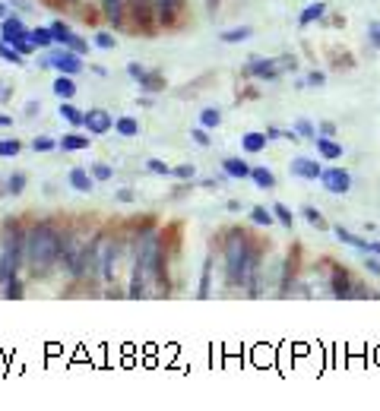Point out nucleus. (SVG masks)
<instances>
[{
    "label": "nucleus",
    "mask_w": 380,
    "mask_h": 411,
    "mask_svg": "<svg viewBox=\"0 0 380 411\" xmlns=\"http://www.w3.org/2000/svg\"><path fill=\"white\" fill-rule=\"evenodd\" d=\"M13 48H16V51H23L26 57H29V54L35 51V42H32V32H26V35H19L16 42H13Z\"/></svg>",
    "instance_id": "35"
},
{
    "label": "nucleus",
    "mask_w": 380,
    "mask_h": 411,
    "mask_svg": "<svg viewBox=\"0 0 380 411\" xmlns=\"http://www.w3.org/2000/svg\"><path fill=\"white\" fill-rule=\"evenodd\" d=\"M60 117H64L67 124H73V127H86V114L79 111V108H73L70 102L60 105Z\"/></svg>",
    "instance_id": "25"
},
{
    "label": "nucleus",
    "mask_w": 380,
    "mask_h": 411,
    "mask_svg": "<svg viewBox=\"0 0 380 411\" xmlns=\"http://www.w3.org/2000/svg\"><path fill=\"white\" fill-rule=\"evenodd\" d=\"M254 35V29L250 25H235V29H225L222 32V42H228V45H238V42H247V38Z\"/></svg>",
    "instance_id": "22"
},
{
    "label": "nucleus",
    "mask_w": 380,
    "mask_h": 411,
    "mask_svg": "<svg viewBox=\"0 0 380 411\" xmlns=\"http://www.w3.org/2000/svg\"><path fill=\"white\" fill-rule=\"evenodd\" d=\"M60 149L64 152H79V149H89V137L86 133H67L64 139H60Z\"/></svg>",
    "instance_id": "19"
},
{
    "label": "nucleus",
    "mask_w": 380,
    "mask_h": 411,
    "mask_svg": "<svg viewBox=\"0 0 380 411\" xmlns=\"http://www.w3.org/2000/svg\"><path fill=\"white\" fill-rule=\"evenodd\" d=\"M0 35H4V42H16L19 35H26V25H23V19L19 16H6V19H0Z\"/></svg>",
    "instance_id": "12"
},
{
    "label": "nucleus",
    "mask_w": 380,
    "mask_h": 411,
    "mask_svg": "<svg viewBox=\"0 0 380 411\" xmlns=\"http://www.w3.org/2000/svg\"><path fill=\"white\" fill-rule=\"evenodd\" d=\"M127 73H130L133 79H140V83L146 86L149 92H152V89H159V86H162V79H159V76H152V73H146L140 64H127Z\"/></svg>",
    "instance_id": "18"
},
{
    "label": "nucleus",
    "mask_w": 380,
    "mask_h": 411,
    "mask_svg": "<svg viewBox=\"0 0 380 411\" xmlns=\"http://www.w3.org/2000/svg\"><path fill=\"white\" fill-rule=\"evenodd\" d=\"M282 70H295V57H282V60H250L247 73L260 79H276Z\"/></svg>",
    "instance_id": "6"
},
{
    "label": "nucleus",
    "mask_w": 380,
    "mask_h": 411,
    "mask_svg": "<svg viewBox=\"0 0 380 411\" xmlns=\"http://www.w3.org/2000/svg\"><path fill=\"white\" fill-rule=\"evenodd\" d=\"M273 212H276V221H282L285 228H291V225H295V215H291V209H289V206L276 203V206H273Z\"/></svg>",
    "instance_id": "34"
},
{
    "label": "nucleus",
    "mask_w": 380,
    "mask_h": 411,
    "mask_svg": "<svg viewBox=\"0 0 380 411\" xmlns=\"http://www.w3.org/2000/svg\"><path fill=\"white\" fill-rule=\"evenodd\" d=\"M194 143H200V146H209V133H206V127H200V130H194Z\"/></svg>",
    "instance_id": "48"
},
{
    "label": "nucleus",
    "mask_w": 380,
    "mask_h": 411,
    "mask_svg": "<svg viewBox=\"0 0 380 411\" xmlns=\"http://www.w3.org/2000/svg\"><path fill=\"white\" fill-rule=\"evenodd\" d=\"M114 130H118L121 137H127V139L140 137V120L137 117H118V120H114Z\"/></svg>",
    "instance_id": "24"
},
{
    "label": "nucleus",
    "mask_w": 380,
    "mask_h": 411,
    "mask_svg": "<svg viewBox=\"0 0 380 411\" xmlns=\"http://www.w3.org/2000/svg\"><path fill=\"white\" fill-rule=\"evenodd\" d=\"M67 184H70L73 190H79V193H92L95 178H92V171H86V168H70V174H67Z\"/></svg>",
    "instance_id": "11"
},
{
    "label": "nucleus",
    "mask_w": 380,
    "mask_h": 411,
    "mask_svg": "<svg viewBox=\"0 0 380 411\" xmlns=\"http://www.w3.org/2000/svg\"><path fill=\"white\" fill-rule=\"evenodd\" d=\"M330 288H332V298H352V294H355V285H352V279H349L345 269H332Z\"/></svg>",
    "instance_id": "9"
},
{
    "label": "nucleus",
    "mask_w": 380,
    "mask_h": 411,
    "mask_svg": "<svg viewBox=\"0 0 380 411\" xmlns=\"http://www.w3.org/2000/svg\"><path fill=\"white\" fill-rule=\"evenodd\" d=\"M301 215H304V219H308V221H311V225H314V228H320V231H323V228H327V221H323L320 209H314V206H304V209H301Z\"/></svg>",
    "instance_id": "32"
},
{
    "label": "nucleus",
    "mask_w": 380,
    "mask_h": 411,
    "mask_svg": "<svg viewBox=\"0 0 380 411\" xmlns=\"http://www.w3.org/2000/svg\"><path fill=\"white\" fill-rule=\"evenodd\" d=\"M291 174H295V178H304V180H320L323 168L317 165L314 158H295L291 161Z\"/></svg>",
    "instance_id": "10"
},
{
    "label": "nucleus",
    "mask_w": 380,
    "mask_h": 411,
    "mask_svg": "<svg viewBox=\"0 0 380 411\" xmlns=\"http://www.w3.org/2000/svg\"><path fill=\"white\" fill-rule=\"evenodd\" d=\"M184 0H155V10H159V23L172 25L174 19H178V10Z\"/></svg>",
    "instance_id": "13"
},
{
    "label": "nucleus",
    "mask_w": 380,
    "mask_h": 411,
    "mask_svg": "<svg viewBox=\"0 0 380 411\" xmlns=\"http://www.w3.org/2000/svg\"><path fill=\"white\" fill-rule=\"evenodd\" d=\"M222 168H225V178H238V180L250 178V171H254L244 158H225V165H222Z\"/></svg>",
    "instance_id": "17"
},
{
    "label": "nucleus",
    "mask_w": 380,
    "mask_h": 411,
    "mask_svg": "<svg viewBox=\"0 0 380 411\" xmlns=\"http://www.w3.org/2000/svg\"><path fill=\"white\" fill-rule=\"evenodd\" d=\"M295 133H298V137H308V139H317V130H314V124H311V120H308V117H301V120H298V124H295Z\"/></svg>",
    "instance_id": "37"
},
{
    "label": "nucleus",
    "mask_w": 380,
    "mask_h": 411,
    "mask_svg": "<svg viewBox=\"0 0 380 411\" xmlns=\"http://www.w3.org/2000/svg\"><path fill=\"white\" fill-rule=\"evenodd\" d=\"M368 42L374 45V48H380V19H374V23H368Z\"/></svg>",
    "instance_id": "45"
},
{
    "label": "nucleus",
    "mask_w": 380,
    "mask_h": 411,
    "mask_svg": "<svg viewBox=\"0 0 380 411\" xmlns=\"http://www.w3.org/2000/svg\"><path fill=\"white\" fill-rule=\"evenodd\" d=\"M10 13H6V4H0V19H6Z\"/></svg>",
    "instance_id": "54"
},
{
    "label": "nucleus",
    "mask_w": 380,
    "mask_h": 411,
    "mask_svg": "<svg viewBox=\"0 0 380 411\" xmlns=\"http://www.w3.org/2000/svg\"><path fill=\"white\" fill-rule=\"evenodd\" d=\"M219 124H222L219 108H206V111L200 114V127H206V130H213V127H219Z\"/></svg>",
    "instance_id": "30"
},
{
    "label": "nucleus",
    "mask_w": 380,
    "mask_h": 411,
    "mask_svg": "<svg viewBox=\"0 0 380 411\" xmlns=\"http://www.w3.org/2000/svg\"><path fill=\"white\" fill-rule=\"evenodd\" d=\"M111 165H105V161H95V165H92V178L95 180H111Z\"/></svg>",
    "instance_id": "40"
},
{
    "label": "nucleus",
    "mask_w": 380,
    "mask_h": 411,
    "mask_svg": "<svg viewBox=\"0 0 380 411\" xmlns=\"http://www.w3.org/2000/svg\"><path fill=\"white\" fill-rule=\"evenodd\" d=\"M6 298H10V301H19V298H23V282H19L16 275H13V279L6 282Z\"/></svg>",
    "instance_id": "41"
},
{
    "label": "nucleus",
    "mask_w": 380,
    "mask_h": 411,
    "mask_svg": "<svg viewBox=\"0 0 380 411\" xmlns=\"http://www.w3.org/2000/svg\"><path fill=\"white\" fill-rule=\"evenodd\" d=\"M26 257V234L16 225H6L4 234V253H0V282H10L16 275L19 262Z\"/></svg>",
    "instance_id": "4"
},
{
    "label": "nucleus",
    "mask_w": 380,
    "mask_h": 411,
    "mask_svg": "<svg viewBox=\"0 0 380 411\" xmlns=\"http://www.w3.org/2000/svg\"><path fill=\"white\" fill-rule=\"evenodd\" d=\"M32 149H35V152H54V149H57V143H54L51 137H35V139H32Z\"/></svg>",
    "instance_id": "39"
},
{
    "label": "nucleus",
    "mask_w": 380,
    "mask_h": 411,
    "mask_svg": "<svg viewBox=\"0 0 380 411\" xmlns=\"http://www.w3.org/2000/svg\"><path fill=\"white\" fill-rule=\"evenodd\" d=\"M0 60H6V64H13V66H26V54L16 51L10 42H0Z\"/></svg>",
    "instance_id": "23"
},
{
    "label": "nucleus",
    "mask_w": 380,
    "mask_h": 411,
    "mask_svg": "<svg viewBox=\"0 0 380 411\" xmlns=\"http://www.w3.org/2000/svg\"><path fill=\"white\" fill-rule=\"evenodd\" d=\"M32 42H35V48H51L54 45L51 25H38V29H32Z\"/></svg>",
    "instance_id": "26"
},
{
    "label": "nucleus",
    "mask_w": 380,
    "mask_h": 411,
    "mask_svg": "<svg viewBox=\"0 0 380 411\" xmlns=\"http://www.w3.org/2000/svg\"><path fill=\"white\" fill-rule=\"evenodd\" d=\"M38 66H54L57 73H67V76H77L83 70V54L70 51V48H60V51H51L38 60Z\"/></svg>",
    "instance_id": "5"
},
{
    "label": "nucleus",
    "mask_w": 380,
    "mask_h": 411,
    "mask_svg": "<svg viewBox=\"0 0 380 411\" xmlns=\"http://www.w3.org/2000/svg\"><path fill=\"white\" fill-rule=\"evenodd\" d=\"M105 16L114 25H121V19H124V0H105Z\"/></svg>",
    "instance_id": "28"
},
{
    "label": "nucleus",
    "mask_w": 380,
    "mask_h": 411,
    "mask_svg": "<svg viewBox=\"0 0 380 411\" xmlns=\"http://www.w3.org/2000/svg\"><path fill=\"white\" fill-rule=\"evenodd\" d=\"M209 272H213V260H206V266H203V282H200V298H209Z\"/></svg>",
    "instance_id": "43"
},
{
    "label": "nucleus",
    "mask_w": 380,
    "mask_h": 411,
    "mask_svg": "<svg viewBox=\"0 0 380 411\" xmlns=\"http://www.w3.org/2000/svg\"><path fill=\"white\" fill-rule=\"evenodd\" d=\"M6 190H10L13 197H19V193L26 190V174H13V178L6 180Z\"/></svg>",
    "instance_id": "38"
},
{
    "label": "nucleus",
    "mask_w": 380,
    "mask_h": 411,
    "mask_svg": "<svg viewBox=\"0 0 380 411\" xmlns=\"http://www.w3.org/2000/svg\"><path fill=\"white\" fill-rule=\"evenodd\" d=\"M371 253H377V257H380V241H374V244H371Z\"/></svg>",
    "instance_id": "53"
},
{
    "label": "nucleus",
    "mask_w": 380,
    "mask_h": 411,
    "mask_svg": "<svg viewBox=\"0 0 380 411\" xmlns=\"http://www.w3.org/2000/svg\"><path fill=\"white\" fill-rule=\"evenodd\" d=\"M323 13H327V6H323V4H311L308 10H304L301 16H298V23H301V25H311V23H317V19H320Z\"/></svg>",
    "instance_id": "29"
},
{
    "label": "nucleus",
    "mask_w": 380,
    "mask_h": 411,
    "mask_svg": "<svg viewBox=\"0 0 380 411\" xmlns=\"http://www.w3.org/2000/svg\"><path fill=\"white\" fill-rule=\"evenodd\" d=\"M336 238H339V244H349V247L364 250V253H371V244H374V241H364V238H358V234H352L349 228H342V225L336 228Z\"/></svg>",
    "instance_id": "15"
},
{
    "label": "nucleus",
    "mask_w": 380,
    "mask_h": 411,
    "mask_svg": "<svg viewBox=\"0 0 380 411\" xmlns=\"http://www.w3.org/2000/svg\"><path fill=\"white\" fill-rule=\"evenodd\" d=\"M323 79H327V76H323V73H311V76H308V83H311V86H323Z\"/></svg>",
    "instance_id": "49"
},
{
    "label": "nucleus",
    "mask_w": 380,
    "mask_h": 411,
    "mask_svg": "<svg viewBox=\"0 0 380 411\" xmlns=\"http://www.w3.org/2000/svg\"><path fill=\"white\" fill-rule=\"evenodd\" d=\"M225 275L232 285H247L250 275H257V253L241 231H235L225 244Z\"/></svg>",
    "instance_id": "3"
},
{
    "label": "nucleus",
    "mask_w": 380,
    "mask_h": 411,
    "mask_svg": "<svg viewBox=\"0 0 380 411\" xmlns=\"http://www.w3.org/2000/svg\"><path fill=\"white\" fill-rule=\"evenodd\" d=\"M320 184L327 187L330 193H336V197H342V193H349V187H352V178H349V171H342V168H327V171L320 174Z\"/></svg>",
    "instance_id": "7"
},
{
    "label": "nucleus",
    "mask_w": 380,
    "mask_h": 411,
    "mask_svg": "<svg viewBox=\"0 0 380 411\" xmlns=\"http://www.w3.org/2000/svg\"><path fill=\"white\" fill-rule=\"evenodd\" d=\"M95 45H99V48H105V51H111L118 42H114V38L108 35V32H99V35H95Z\"/></svg>",
    "instance_id": "46"
},
{
    "label": "nucleus",
    "mask_w": 380,
    "mask_h": 411,
    "mask_svg": "<svg viewBox=\"0 0 380 411\" xmlns=\"http://www.w3.org/2000/svg\"><path fill=\"white\" fill-rule=\"evenodd\" d=\"M51 32H54V42H60V45H64L67 38L73 35V32H70V25H67L64 19H57V23H51Z\"/></svg>",
    "instance_id": "33"
},
{
    "label": "nucleus",
    "mask_w": 380,
    "mask_h": 411,
    "mask_svg": "<svg viewBox=\"0 0 380 411\" xmlns=\"http://www.w3.org/2000/svg\"><path fill=\"white\" fill-rule=\"evenodd\" d=\"M267 143H269L267 133H244V139H241L244 152H263V149H267Z\"/></svg>",
    "instance_id": "21"
},
{
    "label": "nucleus",
    "mask_w": 380,
    "mask_h": 411,
    "mask_svg": "<svg viewBox=\"0 0 380 411\" xmlns=\"http://www.w3.org/2000/svg\"><path fill=\"white\" fill-rule=\"evenodd\" d=\"M60 253H64V238H60V231L54 225H48V221L35 225L26 234V260H29V266H32V275H45L48 269L60 260Z\"/></svg>",
    "instance_id": "1"
},
{
    "label": "nucleus",
    "mask_w": 380,
    "mask_h": 411,
    "mask_svg": "<svg viewBox=\"0 0 380 411\" xmlns=\"http://www.w3.org/2000/svg\"><path fill=\"white\" fill-rule=\"evenodd\" d=\"M250 180H254L260 190H273V187H276V174L269 171V168H260V165L250 171Z\"/></svg>",
    "instance_id": "20"
},
{
    "label": "nucleus",
    "mask_w": 380,
    "mask_h": 411,
    "mask_svg": "<svg viewBox=\"0 0 380 411\" xmlns=\"http://www.w3.org/2000/svg\"><path fill=\"white\" fill-rule=\"evenodd\" d=\"M162 262H165V253H162V241L155 231H146L140 238V250H137V272H133V285H130V298H146V285L142 282L152 279L162 282Z\"/></svg>",
    "instance_id": "2"
},
{
    "label": "nucleus",
    "mask_w": 380,
    "mask_h": 411,
    "mask_svg": "<svg viewBox=\"0 0 380 411\" xmlns=\"http://www.w3.org/2000/svg\"><path fill=\"white\" fill-rule=\"evenodd\" d=\"M364 269H368L371 275H380V257H377V253H374V257L364 260Z\"/></svg>",
    "instance_id": "47"
},
{
    "label": "nucleus",
    "mask_w": 380,
    "mask_h": 411,
    "mask_svg": "<svg viewBox=\"0 0 380 411\" xmlns=\"http://www.w3.org/2000/svg\"><path fill=\"white\" fill-rule=\"evenodd\" d=\"M23 152V143L19 139H0V158H13V155Z\"/></svg>",
    "instance_id": "31"
},
{
    "label": "nucleus",
    "mask_w": 380,
    "mask_h": 411,
    "mask_svg": "<svg viewBox=\"0 0 380 411\" xmlns=\"http://www.w3.org/2000/svg\"><path fill=\"white\" fill-rule=\"evenodd\" d=\"M86 127H89V133L101 137V133H108L114 127V117L108 111H101V108H92V111H86Z\"/></svg>",
    "instance_id": "8"
},
{
    "label": "nucleus",
    "mask_w": 380,
    "mask_h": 411,
    "mask_svg": "<svg viewBox=\"0 0 380 411\" xmlns=\"http://www.w3.org/2000/svg\"><path fill=\"white\" fill-rule=\"evenodd\" d=\"M10 4H16L19 10H29V4H26V0H10Z\"/></svg>",
    "instance_id": "52"
},
{
    "label": "nucleus",
    "mask_w": 380,
    "mask_h": 411,
    "mask_svg": "<svg viewBox=\"0 0 380 411\" xmlns=\"http://www.w3.org/2000/svg\"><path fill=\"white\" fill-rule=\"evenodd\" d=\"M146 168H149V171H152V174H159V178H168V174L174 171V168H168L162 158H149V161H146Z\"/></svg>",
    "instance_id": "36"
},
{
    "label": "nucleus",
    "mask_w": 380,
    "mask_h": 411,
    "mask_svg": "<svg viewBox=\"0 0 380 411\" xmlns=\"http://www.w3.org/2000/svg\"><path fill=\"white\" fill-rule=\"evenodd\" d=\"M314 146H317V152L323 155V158H330V161H336V158H342V143H336V139H330V137H317L314 139Z\"/></svg>",
    "instance_id": "14"
},
{
    "label": "nucleus",
    "mask_w": 380,
    "mask_h": 411,
    "mask_svg": "<svg viewBox=\"0 0 380 411\" xmlns=\"http://www.w3.org/2000/svg\"><path fill=\"white\" fill-rule=\"evenodd\" d=\"M118 199H121V203H130V199H133V190H121Z\"/></svg>",
    "instance_id": "50"
},
{
    "label": "nucleus",
    "mask_w": 380,
    "mask_h": 411,
    "mask_svg": "<svg viewBox=\"0 0 380 411\" xmlns=\"http://www.w3.org/2000/svg\"><path fill=\"white\" fill-rule=\"evenodd\" d=\"M0 127H13V117H10V114H0Z\"/></svg>",
    "instance_id": "51"
},
{
    "label": "nucleus",
    "mask_w": 380,
    "mask_h": 411,
    "mask_svg": "<svg viewBox=\"0 0 380 411\" xmlns=\"http://www.w3.org/2000/svg\"><path fill=\"white\" fill-rule=\"evenodd\" d=\"M250 221H254V225H273V221H276V212H273V209H263V206H254V209H250Z\"/></svg>",
    "instance_id": "27"
},
{
    "label": "nucleus",
    "mask_w": 380,
    "mask_h": 411,
    "mask_svg": "<svg viewBox=\"0 0 380 411\" xmlns=\"http://www.w3.org/2000/svg\"><path fill=\"white\" fill-rule=\"evenodd\" d=\"M174 178H178V180H194V174H196V168L194 165H178V168H174Z\"/></svg>",
    "instance_id": "44"
},
{
    "label": "nucleus",
    "mask_w": 380,
    "mask_h": 411,
    "mask_svg": "<svg viewBox=\"0 0 380 411\" xmlns=\"http://www.w3.org/2000/svg\"><path fill=\"white\" fill-rule=\"evenodd\" d=\"M64 48H70V51H77V54H86V51H89V42H83L79 35H70L64 42Z\"/></svg>",
    "instance_id": "42"
},
{
    "label": "nucleus",
    "mask_w": 380,
    "mask_h": 411,
    "mask_svg": "<svg viewBox=\"0 0 380 411\" xmlns=\"http://www.w3.org/2000/svg\"><path fill=\"white\" fill-rule=\"evenodd\" d=\"M54 95H57V98H64V102H70V98L77 95V83H73V76L60 73V76L54 79Z\"/></svg>",
    "instance_id": "16"
}]
</instances>
